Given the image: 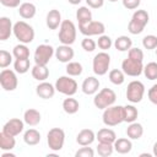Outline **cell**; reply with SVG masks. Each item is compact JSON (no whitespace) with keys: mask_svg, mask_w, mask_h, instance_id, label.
Returning a JSON list of instances; mask_svg holds the SVG:
<instances>
[{"mask_svg":"<svg viewBox=\"0 0 157 157\" xmlns=\"http://www.w3.org/2000/svg\"><path fill=\"white\" fill-rule=\"evenodd\" d=\"M16 146V139L15 136L7 135L4 131L0 132V150L1 151H11Z\"/></svg>","mask_w":157,"mask_h":157,"instance_id":"obj_29","label":"cell"},{"mask_svg":"<svg viewBox=\"0 0 157 157\" xmlns=\"http://www.w3.org/2000/svg\"><path fill=\"white\" fill-rule=\"evenodd\" d=\"M76 20L78 25H85L90 21H92V11L88 6H80L76 10Z\"/></svg>","mask_w":157,"mask_h":157,"instance_id":"obj_31","label":"cell"},{"mask_svg":"<svg viewBox=\"0 0 157 157\" xmlns=\"http://www.w3.org/2000/svg\"><path fill=\"white\" fill-rule=\"evenodd\" d=\"M75 52L71 48V45L67 44H61L58 48H55V58L60 61V63H65L67 64L69 61H71L74 59Z\"/></svg>","mask_w":157,"mask_h":157,"instance_id":"obj_15","label":"cell"},{"mask_svg":"<svg viewBox=\"0 0 157 157\" xmlns=\"http://www.w3.org/2000/svg\"><path fill=\"white\" fill-rule=\"evenodd\" d=\"M144 135V126L142 124L137 123V121H132L129 123L128 128H126V136L130 140H139L141 139Z\"/></svg>","mask_w":157,"mask_h":157,"instance_id":"obj_23","label":"cell"},{"mask_svg":"<svg viewBox=\"0 0 157 157\" xmlns=\"http://www.w3.org/2000/svg\"><path fill=\"white\" fill-rule=\"evenodd\" d=\"M152 155L155 157H157V141L153 144V147H152Z\"/></svg>","mask_w":157,"mask_h":157,"instance_id":"obj_49","label":"cell"},{"mask_svg":"<svg viewBox=\"0 0 157 157\" xmlns=\"http://www.w3.org/2000/svg\"><path fill=\"white\" fill-rule=\"evenodd\" d=\"M23 141L28 146H36L40 142V132L37 129H28L23 134Z\"/></svg>","mask_w":157,"mask_h":157,"instance_id":"obj_27","label":"cell"},{"mask_svg":"<svg viewBox=\"0 0 157 157\" xmlns=\"http://www.w3.org/2000/svg\"><path fill=\"white\" fill-rule=\"evenodd\" d=\"M25 124H26V123H25L23 120L18 119V118H12V119L7 120V121L4 124L1 131H4V132L7 134V135H11V136H15V137H16L17 135H20V134L23 131Z\"/></svg>","mask_w":157,"mask_h":157,"instance_id":"obj_14","label":"cell"},{"mask_svg":"<svg viewBox=\"0 0 157 157\" xmlns=\"http://www.w3.org/2000/svg\"><path fill=\"white\" fill-rule=\"evenodd\" d=\"M13 34V25L11 20L6 16L0 17V40H6L10 38V36Z\"/></svg>","mask_w":157,"mask_h":157,"instance_id":"obj_19","label":"cell"},{"mask_svg":"<svg viewBox=\"0 0 157 157\" xmlns=\"http://www.w3.org/2000/svg\"><path fill=\"white\" fill-rule=\"evenodd\" d=\"M66 74L69 76H72V77H76V76H80L83 71V67H82V64L78 63V61H69L66 64Z\"/></svg>","mask_w":157,"mask_h":157,"instance_id":"obj_35","label":"cell"},{"mask_svg":"<svg viewBox=\"0 0 157 157\" xmlns=\"http://www.w3.org/2000/svg\"><path fill=\"white\" fill-rule=\"evenodd\" d=\"M29 67H31L29 59H15L13 70L17 74H26L29 71Z\"/></svg>","mask_w":157,"mask_h":157,"instance_id":"obj_37","label":"cell"},{"mask_svg":"<svg viewBox=\"0 0 157 157\" xmlns=\"http://www.w3.org/2000/svg\"><path fill=\"white\" fill-rule=\"evenodd\" d=\"M55 86L52 85L50 82H47V81H42L39 82V85H37L36 87V93L39 98L42 99H50L54 97L55 94Z\"/></svg>","mask_w":157,"mask_h":157,"instance_id":"obj_16","label":"cell"},{"mask_svg":"<svg viewBox=\"0 0 157 157\" xmlns=\"http://www.w3.org/2000/svg\"><path fill=\"white\" fill-rule=\"evenodd\" d=\"M94 151L88 146H82L75 152V157H93Z\"/></svg>","mask_w":157,"mask_h":157,"instance_id":"obj_44","label":"cell"},{"mask_svg":"<svg viewBox=\"0 0 157 157\" xmlns=\"http://www.w3.org/2000/svg\"><path fill=\"white\" fill-rule=\"evenodd\" d=\"M109 65H110V55L103 50L97 53L92 60V70L97 76L105 75L108 72Z\"/></svg>","mask_w":157,"mask_h":157,"instance_id":"obj_8","label":"cell"},{"mask_svg":"<svg viewBox=\"0 0 157 157\" xmlns=\"http://www.w3.org/2000/svg\"><path fill=\"white\" fill-rule=\"evenodd\" d=\"M125 96L130 103H132V104L140 103L145 96V85L139 80H134V81L129 82V85L126 87Z\"/></svg>","mask_w":157,"mask_h":157,"instance_id":"obj_9","label":"cell"},{"mask_svg":"<svg viewBox=\"0 0 157 157\" xmlns=\"http://www.w3.org/2000/svg\"><path fill=\"white\" fill-rule=\"evenodd\" d=\"M113 45H114L115 49L119 50V52H128V50L132 47V40H131V38L128 37V36H119V37L114 40Z\"/></svg>","mask_w":157,"mask_h":157,"instance_id":"obj_32","label":"cell"},{"mask_svg":"<svg viewBox=\"0 0 157 157\" xmlns=\"http://www.w3.org/2000/svg\"><path fill=\"white\" fill-rule=\"evenodd\" d=\"M63 20H61V13L59 10L56 9H52L49 10V12L47 13L45 17V25L49 29H58L61 25Z\"/></svg>","mask_w":157,"mask_h":157,"instance_id":"obj_18","label":"cell"},{"mask_svg":"<svg viewBox=\"0 0 157 157\" xmlns=\"http://www.w3.org/2000/svg\"><path fill=\"white\" fill-rule=\"evenodd\" d=\"M87 6L91 9H101L104 5V0H85Z\"/></svg>","mask_w":157,"mask_h":157,"instance_id":"obj_48","label":"cell"},{"mask_svg":"<svg viewBox=\"0 0 157 157\" xmlns=\"http://www.w3.org/2000/svg\"><path fill=\"white\" fill-rule=\"evenodd\" d=\"M140 156H141V157H151L152 155H150V153H141Z\"/></svg>","mask_w":157,"mask_h":157,"instance_id":"obj_51","label":"cell"},{"mask_svg":"<svg viewBox=\"0 0 157 157\" xmlns=\"http://www.w3.org/2000/svg\"><path fill=\"white\" fill-rule=\"evenodd\" d=\"M144 61H139L131 58H126L121 63V70L124 71L125 75L131 76V77H137L144 72Z\"/></svg>","mask_w":157,"mask_h":157,"instance_id":"obj_12","label":"cell"},{"mask_svg":"<svg viewBox=\"0 0 157 157\" xmlns=\"http://www.w3.org/2000/svg\"><path fill=\"white\" fill-rule=\"evenodd\" d=\"M0 4L5 7L16 9V7H20V5L22 2H21V0H0Z\"/></svg>","mask_w":157,"mask_h":157,"instance_id":"obj_47","label":"cell"},{"mask_svg":"<svg viewBox=\"0 0 157 157\" xmlns=\"http://www.w3.org/2000/svg\"><path fill=\"white\" fill-rule=\"evenodd\" d=\"M117 101V94L113 90L105 87V88H102L101 91H98L96 94H94V98H93V104L96 108L98 109H102L104 110L105 108L113 105Z\"/></svg>","mask_w":157,"mask_h":157,"instance_id":"obj_5","label":"cell"},{"mask_svg":"<svg viewBox=\"0 0 157 157\" xmlns=\"http://www.w3.org/2000/svg\"><path fill=\"white\" fill-rule=\"evenodd\" d=\"M12 55L15 59H29V49L27 44L20 43L15 45L12 49Z\"/></svg>","mask_w":157,"mask_h":157,"instance_id":"obj_33","label":"cell"},{"mask_svg":"<svg viewBox=\"0 0 157 157\" xmlns=\"http://www.w3.org/2000/svg\"><path fill=\"white\" fill-rule=\"evenodd\" d=\"M137 117H139V110H137V108L134 104L123 105V118H124V121H126V123L136 121Z\"/></svg>","mask_w":157,"mask_h":157,"instance_id":"obj_30","label":"cell"},{"mask_svg":"<svg viewBox=\"0 0 157 157\" xmlns=\"http://www.w3.org/2000/svg\"><path fill=\"white\" fill-rule=\"evenodd\" d=\"M96 139L98 140V142L114 144V141L117 140V134L114 130H112L109 128H102L96 134Z\"/></svg>","mask_w":157,"mask_h":157,"instance_id":"obj_24","label":"cell"},{"mask_svg":"<svg viewBox=\"0 0 157 157\" xmlns=\"http://www.w3.org/2000/svg\"><path fill=\"white\" fill-rule=\"evenodd\" d=\"M128 56L131 59L139 60V61H144V52L137 47H131L128 50Z\"/></svg>","mask_w":157,"mask_h":157,"instance_id":"obj_43","label":"cell"},{"mask_svg":"<svg viewBox=\"0 0 157 157\" xmlns=\"http://www.w3.org/2000/svg\"><path fill=\"white\" fill-rule=\"evenodd\" d=\"M94 140H96V134L93 132L92 129H82L76 136V142L80 146H90L91 144H93Z\"/></svg>","mask_w":157,"mask_h":157,"instance_id":"obj_20","label":"cell"},{"mask_svg":"<svg viewBox=\"0 0 157 157\" xmlns=\"http://www.w3.org/2000/svg\"><path fill=\"white\" fill-rule=\"evenodd\" d=\"M144 75L147 80H157V63L150 61L144 66Z\"/></svg>","mask_w":157,"mask_h":157,"instance_id":"obj_36","label":"cell"},{"mask_svg":"<svg viewBox=\"0 0 157 157\" xmlns=\"http://www.w3.org/2000/svg\"><path fill=\"white\" fill-rule=\"evenodd\" d=\"M17 72L15 70L10 69H2L0 72V85L6 92L15 91L18 86V78H17Z\"/></svg>","mask_w":157,"mask_h":157,"instance_id":"obj_11","label":"cell"},{"mask_svg":"<svg viewBox=\"0 0 157 157\" xmlns=\"http://www.w3.org/2000/svg\"><path fill=\"white\" fill-rule=\"evenodd\" d=\"M47 144L52 151H60L65 144V131L60 128H52L47 134Z\"/></svg>","mask_w":157,"mask_h":157,"instance_id":"obj_7","label":"cell"},{"mask_svg":"<svg viewBox=\"0 0 157 157\" xmlns=\"http://www.w3.org/2000/svg\"><path fill=\"white\" fill-rule=\"evenodd\" d=\"M108 1H110V2H115V1H118V0H108Z\"/></svg>","mask_w":157,"mask_h":157,"instance_id":"obj_52","label":"cell"},{"mask_svg":"<svg viewBox=\"0 0 157 157\" xmlns=\"http://www.w3.org/2000/svg\"><path fill=\"white\" fill-rule=\"evenodd\" d=\"M31 74L32 77L39 82L45 81L49 77V69L47 67V65H38L34 64V66L31 69Z\"/></svg>","mask_w":157,"mask_h":157,"instance_id":"obj_26","label":"cell"},{"mask_svg":"<svg viewBox=\"0 0 157 157\" xmlns=\"http://www.w3.org/2000/svg\"><path fill=\"white\" fill-rule=\"evenodd\" d=\"M114 151H117L120 155H126L132 150V142L129 137H117V140L113 144Z\"/></svg>","mask_w":157,"mask_h":157,"instance_id":"obj_21","label":"cell"},{"mask_svg":"<svg viewBox=\"0 0 157 157\" xmlns=\"http://www.w3.org/2000/svg\"><path fill=\"white\" fill-rule=\"evenodd\" d=\"M142 47L147 50H152L157 48V37L153 34H147L142 38Z\"/></svg>","mask_w":157,"mask_h":157,"instance_id":"obj_40","label":"cell"},{"mask_svg":"<svg viewBox=\"0 0 157 157\" xmlns=\"http://www.w3.org/2000/svg\"><path fill=\"white\" fill-rule=\"evenodd\" d=\"M114 152V146L113 144H107V142H98L97 145V153L101 157H108Z\"/></svg>","mask_w":157,"mask_h":157,"instance_id":"obj_38","label":"cell"},{"mask_svg":"<svg viewBox=\"0 0 157 157\" xmlns=\"http://www.w3.org/2000/svg\"><path fill=\"white\" fill-rule=\"evenodd\" d=\"M102 120L105 126H117L124 121L123 105H110L103 110Z\"/></svg>","mask_w":157,"mask_h":157,"instance_id":"obj_4","label":"cell"},{"mask_svg":"<svg viewBox=\"0 0 157 157\" xmlns=\"http://www.w3.org/2000/svg\"><path fill=\"white\" fill-rule=\"evenodd\" d=\"M81 47L85 52L87 53H92L96 50L97 48V42H94L91 37H85L82 40H81Z\"/></svg>","mask_w":157,"mask_h":157,"instance_id":"obj_42","label":"cell"},{"mask_svg":"<svg viewBox=\"0 0 157 157\" xmlns=\"http://www.w3.org/2000/svg\"><path fill=\"white\" fill-rule=\"evenodd\" d=\"M156 56H157V48H156Z\"/></svg>","mask_w":157,"mask_h":157,"instance_id":"obj_53","label":"cell"},{"mask_svg":"<svg viewBox=\"0 0 157 157\" xmlns=\"http://www.w3.org/2000/svg\"><path fill=\"white\" fill-rule=\"evenodd\" d=\"M99 85H101V82L96 76H88L82 81L81 90H82V92L85 94L92 96V94H96L98 92Z\"/></svg>","mask_w":157,"mask_h":157,"instance_id":"obj_17","label":"cell"},{"mask_svg":"<svg viewBox=\"0 0 157 157\" xmlns=\"http://www.w3.org/2000/svg\"><path fill=\"white\" fill-rule=\"evenodd\" d=\"M13 36L20 43L29 44L33 42L36 33L29 23H27L26 21H17L16 23H13Z\"/></svg>","mask_w":157,"mask_h":157,"instance_id":"obj_2","label":"cell"},{"mask_svg":"<svg viewBox=\"0 0 157 157\" xmlns=\"http://www.w3.org/2000/svg\"><path fill=\"white\" fill-rule=\"evenodd\" d=\"M76 36H77V31L75 23L70 20H64L59 27V33H58L59 42L61 44L71 45L75 43Z\"/></svg>","mask_w":157,"mask_h":157,"instance_id":"obj_3","label":"cell"},{"mask_svg":"<svg viewBox=\"0 0 157 157\" xmlns=\"http://www.w3.org/2000/svg\"><path fill=\"white\" fill-rule=\"evenodd\" d=\"M18 13L23 20H31L37 13V7L32 2H22L18 7Z\"/></svg>","mask_w":157,"mask_h":157,"instance_id":"obj_25","label":"cell"},{"mask_svg":"<svg viewBox=\"0 0 157 157\" xmlns=\"http://www.w3.org/2000/svg\"><path fill=\"white\" fill-rule=\"evenodd\" d=\"M40 120H42V115H40L39 110H37L34 108H29L23 113V121L28 126H36L40 123Z\"/></svg>","mask_w":157,"mask_h":157,"instance_id":"obj_22","label":"cell"},{"mask_svg":"<svg viewBox=\"0 0 157 157\" xmlns=\"http://www.w3.org/2000/svg\"><path fill=\"white\" fill-rule=\"evenodd\" d=\"M78 31L85 37H92V36H101L105 32V26L101 21H90L85 25H78Z\"/></svg>","mask_w":157,"mask_h":157,"instance_id":"obj_13","label":"cell"},{"mask_svg":"<svg viewBox=\"0 0 157 157\" xmlns=\"http://www.w3.org/2000/svg\"><path fill=\"white\" fill-rule=\"evenodd\" d=\"M97 45H98V48H99L101 50L107 52V50H109V49L112 48L113 40H112V38H110L109 36H107V34H101V36H98Z\"/></svg>","mask_w":157,"mask_h":157,"instance_id":"obj_39","label":"cell"},{"mask_svg":"<svg viewBox=\"0 0 157 157\" xmlns=\"http://www.w3.org/2000/svg\"><path fill=\"white\" fill-rule=\"evenodd\" d=\"M55 90L65 96H74L77 92L78 85L76 82L75 78H72V76H60L59 78H56L55 83Z\"/></svg>","mask_w":157,"mask_h":157,"instance_id":"obj_6","label":"cell"},{"mask_svg":"<svg viewBox=\"0 0 157 157\" xmlns=\"http://www.w3.org/2000/svg\"><path fill=\"white\" fill-rule=\"evenodd\" d=\"M147 97H148V101H150L152 104L157 105V83L152 85V86L148 88V91H147Z\"/></svg>","mask_w":157,"mask_h":157,"instance_id":"obj_45","label":"cell"},{"mask_svg":"<svg viewBox=\"0 0 157 157\" xmlns=\"http://www.w3.org/2000/svg\"><path fill=\"white\" fill-rule=\"evenodd\" d=\"M69 1V4H71V5H78L82 0H67Z\"/></svg>","mask_w":157,"mask_h":157,"instance_id":"obj_50","label":"cell"},{"mask_svg":"<svg viewBox=\"0 0 157 157\" xmlns=\"http://www.w3.org/2000/svg\"><path fill=\"white\" fill-rule=\"evenodd\" d=\"M80 109V103L76 98H72V96H67L63 101V110L66 114H76Z\"/></svg>","mask_w":157,"mask_h":157,"instance_id":"obj_28","label":"cell"},{"mask_svg":"<svg viewBox=\"0 0 157 157\" xmlns=\"http://www.w3.org/2000/svg\"><path fill=\"white\" fill-rule=\"evenodd\" d=\"M53 55H55V49L50 44H39L33 54L34 63L38 65H48Z\"/></svg>","mask_w":157,"mask_h":157,"instance_id":"obj_10","label":"cell"},{"mask_svg":"<svg viewBox=\"0 0 157 157\" xmlns=\"http://www.w3.org/2000/svg\"><path fill=\"white\" fill-rule=\"evenodd\" d=\"M108 77H109V81L113 85H117V86L123 85L124 81H125V74H124L123 70H119V69L110 70L109 74H108Z\"/></svg>","mask_w":157,"mask_h":157,"instance_id":"obj_34","label":"cell"},{"mask_svg":"<svg viewBox=\"0 0 157 157\" xmlns=\"http://www.w3.org/2000/svg\"><path fill=\"white\" fill-rule=\"evenodd\" d=\"M123 2V6L128 10H136L140 4H141V0H121Z\"/></svg>","mask_w":157,"mask_h":157,"instance_id":"obj_46","label":"cell"},{"mask_svg":"<svg viewBox=\"0 0 157 157\" xmlns=\"http://www.w3.org/2000/svg\"><path fill=\"white\" fill-rule=\"evenodd\" d=\"M12 58L13 55L11 53H9L5 49H1L0 50V67L6 69L7 66H10V64L12 63Z\"/></svg>","mask_w":157,"mask_h":157,"instance_id":"obj_41","label":"cell"},{"mask_svg":"<svg viewBox=\"0 0 157 157\" xmlns=\"http://www.w3.org/2000/svg\"><path fill=\"white\" fill-rule=\"evenodd\" d=\"M150 21V15L146 10H135L131 20L128 23V31L130 34H140Z\"/></svg>","mask_w":157,"mask_h":157,"instance_id":"obj_1","label":"cell"}]
</instances>
